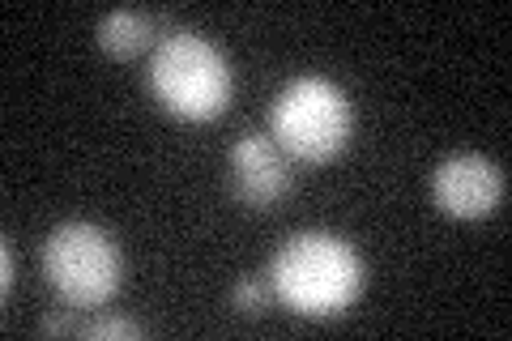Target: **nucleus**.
<instances>
[{"label": "nucleus", "instance_id": "11", "mask_svg": "<svg viewBox=\"0 0 512 341\" xmlns=\"http://www.w3.org/2000/svg\"><path fill=\"white\" fill-rule=\"evenodd\" d=\"M0 261H5V273H0V290L13 295V282H18V273H13V248H9V243L0 248Z\"/></svg>", "mask_w": 512, "mask_h": 341}, {"label": "nucleus", "instance_id": "8", "mask_svg": "<svg viewBox=\"0 0 512 341\" xmlns=\"http://www.w3.org/2000/svg\"><path fill=\"white\" fill-rule=\"evenodd\" d=\"M269 299H274V286L256 282V278L235 282V290H231V307H235L239 316H265L269 312Z\"/></svg>", "mask_w": 512, "mask_h": 341}, {"label": "nucleus", "instance_id": "1", "mask_svg": "<svg viewBox=\"0 0 512 341\" xmlns=\"http://www.w3.org/2000/svg\"><path fill=\"white\" fill-rule=\"evenodd\" d=\"M269 286L303 320H333L359 303L367 265L359 248L333 231H299L269 261Z\"/></svg>", "mask_w": 512, "mask_h": 341}, {"label": "nucleus", "instance_id": "3", "mask_svg": "<svg viewBox=\"0 0 512 341\" xmlns=\"http://www.w3.org/2000/svg\"><path fill=\"white\" fill-rule=\"evenodd\" d=\"M350 133H355V107L333 77H291L269 107V137L295 162H333L350 145Z\"/></svg>", "mask_w": 512, "mask_h": 341}, {"label": "nucleus", "instance_id": "2", "mask_svg": "<svg viewBox=\"0 0 512 341\" xmlns=\"http://www.w3.org/2000/svg\"><path fill=\"white\" fill-rule=\"evenodd\" d=\"M146 86L167 116L188 124H210L231 107L235 73L218 43L197 35V30L175 26L154 43Z\"/></svg>", "mask_w": 512, "mask_h": 341}, {"label": "nucleus", "instance_id": "9", "mask_svg": "<svg viewBox=\"0 0 512 341\" xmlns=\"http://www.w3.org/2000/svg\"><path fill=\"white\" fill-rule=\"evenodd\" d=\"M82 333L86 341H107V337H141V324L137 320H128V316H99V320H90V324H82Z\"/></svg>", "mask_w": 512, "mask_h": 341}, {"label": "nucleus", "instance_id": "10", "mask_svg": "<svg viewBox=\"0 0 512 341\" xmlns=\"http://www.w3.org/2000/svg\"><path fill=\"white\" fill-rule=\"evenodd\" d=\"M39 329H43V333H73L77 324H73L69 316H64V312H47V316L39 320Z\"/></svg>", "mask_w": 512, "mask_h": 341}, {"label": "nucleus", "instance_id": "7", "mask_svg": "<svg viewBox=\"0 0 512 341\" xmlns=\"http://www.w3.org/2000/svg\"><path fill=\"white\" fill-rule=\"evenodd\" d=\"M158 30H175V26L167 18H158V13L111 9L107 18L94 26V39H99V47L111 60H137L141 52H150V47H154ZM158 39H163V35H158Z\"/></svg>", "mask_w": 512, "mask_h": 341}, {"label": "nucleus", "instance_id": "4", "mask_svg": "<svg viewBox=\"0 0 512 341\" xmlns=\"http://www.w3.org/2000/svg\"><path fill=\"white\" fill-rule=\"evenodd\" d=\"M43 278L73 312L103 307L124 282L120 243L94 222H60L43 239Z\"/></svg>", "mask_w": 512, "mask_h": 341}, {"label": "nucleus", "instance_id": "6", "mask_svg": "<svg viewBox=\"0 0 512 341\" xmlns=\"http://www.w3.org/2000/svg\"><path fill=\"white\" fill-rule=\"evenodd\" d=\"M227 180H231V192L248 209H274L295 188V171L274 137L239 133L227 150Z\"/></svg>", "mask_w": 512, "mask_h": 341}, {"label": "nucleus", "instance_id": "5", "mask_svg": "<svg viewBox=\"0 0 512 341\" xmlns=\"http://www.w3.org/2000/svg\"><path fill=\"white\" fill-rule=\"evenodd\" d=\"M431 205L444 218L478 222L504 205V171L487 154H448L431 171Z\"/></svg>", "mask_w": 512, "mask_h": 341}]
</instances>
